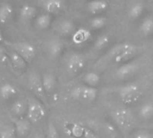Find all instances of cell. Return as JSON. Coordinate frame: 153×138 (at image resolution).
Segmentation results:
<instances>
[{"instance_id":"cell-37","label":"cell","mask_w":153,"mask_h":138,"mask_svg":"<svg viewBox=\"0 0 153 138\" xmlns=\"http://www.w3.org/2000/svg\"><path fill=\"white\" fill-rule=\"evenodd\" d=\"M33 138H46V137H45V136H44L42 133H36V134L34 135Z\"/></svg>"},{"instance_id":"cell-6","label":"cell","mask_w":153,"mask_h":138,"mask_svg":"<svg viewBox=\"0 0 153 138\" xmlns=\"http://www.w3.org/2000/svg\"><path fill=\"white\" fill-rule=\"evenodd\" d=\"M65 130L71 138H95L90 129L77 123L66 122L65 124Z\"/></svg>"},{"instance_id":"cell-2","label":"cell","mask_w":153,"mask_h":138,"mask_svg":"<svg viewBox=\"0 0 153 138\" xmlns=\"http://www.w3.org/2000/svg\"><path fill=\"white\" fill-rule=\"evenodd\" d=\"M5 45H7L11 48V50L20 55L27 63L31 62L36 56V48L30 42H26V41L8 42L6 41Z\"/></svg>"},{"instance_id":"cell-32","label":"cell","mask_w":153,"mask_h":138,"mask_svg":"<svg viewBox=\"0 0 153 138\" xmlns=\"http://www.w3.org/2000/svg\"><path fill=\"white\" fill-rule=\"evenodd\" d=\"M107 22V20L105 17H102V16H99V17H95L91 20V26L95 29V30H99V29H101L105 26Z\"/></svg>"},{"instance_id":"cell-22","label":"cell","mask_w":153,"mask_h":138,"mask_svg":"<svg viewBox=\"0 0 153 138\" xmlns=\"http://www.w3.org/2000/svg\"><path fill=\"white\" fill-rule=\"evenodd\" d=\"M13 14V7L8 3H4L0 5V23H5L9 21Z\"/></svg>"},{"instance_id":"cell-23","label":"cell","mask_w":153,"mask_h":138,"mask_svg":"<svg viewBox=\"0 0 153 138\" xmlns=\"http://www.w3.org/2000/svg\"><path fill=\"white\" fill-rule=\"evenodd\" d=\"M52 21V16L49 13H43L37 17L35 24L39 30H46L49 27Z\"/></svg>"},{"instance_id":"cell-30","label":"cell","mask_w":153,"mask_h":138,"mask_svg":"<svg viewBox=\"0 0 153 138\" xmlns=\"http://www.w3.org/2000/svg\"><path fill=\"white\" fill-rule=\"evenodd\" d=\"M140 116L145 119H152L153 117V103H147L142 106L140 110Z\"/></svg>"},{"instance_id":"cell-27","label":"cell","mask_w":153,"mask_h":138,"mask_svg":"<svg viewBox=\"0 0 153 138\" xmlns=\"http://www.w3.org/2000/svg\"><path fill=\"white\" fill-rule=\"evenodd\" d=\"M102 129L103 132L105 133V135L108 138H118L119 137V134H118V130L116 128L115 125H113L110 122H104L102 125Z\"/></svg>"},{"instance_id":"cell-33","label":"cell","mask_w":153,"mask_h":138,"mask_svg":"<svg viewBox=\"0 0 153 138\" xmlns=\"http://www.w3.org/2000/svg\"><path fill=\"white\" fill-rule=\"evenodd\" d=\"M15 129L11 127H7L0 132V138H15Z\"/></svg>"},{"instance_id":"cell-7","label":"cell","mask_w":153,"mask_h":138,"mask_svg":"<svg viewBox=\"0 0 153 138\" xmlns=\"http://www.w3.org/2000/svg\"><path fill=\"white\" fill-rule=\"evenodd\" d=\"M85 66V58L80 54H72L69 56L66 62V70L71 75L80 73Z\"/></svg>"},{"instance_id":"cell-10","label":"cell","mask_w":153,"mask_h":138,"mask_svg":"<svg viewBox=\"0 0 153 138\" xmlns=\"http://www.w3.org/2000/svg\"><path fill=\"white\" fill-rule=\"evenodd\" d=\"M39 4L49 14L57 13L64 8V3L61 0H42Z\"/></svg>"},{"instance_id":"cell-14","label":"cell","mask_w":153,"mask_h":138,"mask_svg":"<svg viewBox=\"0 0 153 138\" xmlns=\"http://www.w3.org/2000/svg\"><path fill=\"white\" fill-rule=\"evenodd\" d=\"M108 6V3L105 0H95L91 1L87 4L88 11L92 14H99L104 12Z\"/></svg>"},{"instance_id":"cell-17","label":"cell","mask_w":153,"mask_h":138,"mask_svg":"<svg viewBox=\"0 0 153 138\" xmlns=\"http://www.w3.org/2000/svg\"><path fill=\"white\" fill-rule=\"evenodd\" d=\"M20 19L22 21H30L35 18L37 14V9L30 4H23L20 9Z\"/></svg>"},{"instance_id":"cell-25","label":"cell","mask_w":153,"mask_h":138,"mask_svg":"<svg viewBox=\"0 0 153 138\" xmlns=\"http://www.w3.org/2000/svg\"><path fill=\"white\" fill-rule=\"evenodd\" d=\"M130 44L129 43H120V44H117V45H116V46H114L109 51H108V53L107 54V56H106V57L108 58V59H113V60H115V58L117 57H118L128 46H129Z\"/></svg>"},{"instance_id":"cell-5","label":"cell","mask_w":153,"mask_h":138,"mask_svg":"<svg viewBox=\"0 0 153 138\" xmlns=\"http://www.w3.org/2000/svg\"><path fill=\"white\" fill-rule=\"evenodd\" d=\"M142 92L136 84H128L119 89V97L123 103L131 105L138 101Z\"/></svg>"},{"instance_id":"cell-34","label":"cell","mask_w":153,"mask_h":138,"mask_svg":"<svg viewBox=\"0 0 153 138\" xmlns=\"http://www.w3.org/2000/svg\"><path fill=\"white\" fill-rule=\"evenodd\" d=\"M47 138H60L58 131L56 130L55 125L53 124L52 121H50L48 123V137Z\"/></svg>"},{"instance_id":"cell-21","label":"cell","mask_w":153,"mask_h":138,"mask_svg":"<svg viewBox=\"0 0 153 138\" xmlns=\"http://www.w3.org/2000/svg\"><path fill=\"white\" fill-rule=\"evenodd\" d=\"M140 31L144 36H149L153 34V16L148 15L143 19L141 23Z\"/></svg>"},{"instance_id":"cell-11","label":"cell","mask_w":153,"mask_h":138,"mask_svg":"<svg viewBox=\"0 0 153 138\" xmlns=\"http://www.w3.org/2000/svg\"><path fill=\"white\" fill-rule=\"evenodd\" d=\"M137 69H138V66L135 63H126L117 70L116 75L119 79L125 80L134 75L136 73Z\"/></svg>"},{"instance_id":"cell-38","label":"cell","mask_w":153,"mask_h":138,"mask_svg":"<svg viewBox=\"0 0 153 138\" xmlns=\"http://www.w3.org/2000/svg\"><path fill=\"white\" fill-rule=\"evenodd\" d=\"M3 41H4V37H3L2 31H0V42H3Z\"/></svg>"},{"instance_id":"cell-8","label":"cell","mask_w":153,"mask_h":138,"mask_svg":"<svg viewBox=\"0 0 153 138\" xmlns=\"http://www.w3.org/2000/svg\"><path fill=\"white\" fill-rule=\"evenodd\" d=\"M14 122V129H15V134L18 137H25L29 135L31 129V123L28 119H13Z\"/></svg>"},{"instance_id":"cell-4","label":"cell","mask_w":153,"mask_h":138,"mask_svg":"<svg viewBox=\"0 0 153 138\" xmlns=\"http://www.w3.org/2000/svg\"><path fill=\"white\" fill-rule=\"evenodd\" d=\"M45 114L44 105L39 100L31 98L28 101L27 119L30 123H38L45 117Z\"/></svg>"},{"instance_id":"cell-15","label":"cell","mask_w":153,"mask_h":138,"mask_svg":"<svg viewBox=\"0 0 153 138\" xmlns=\"http://www.w3.org/2000/svg\"><path fill=\"white\" fill-rule=\"evenodd\" d=\"M91 33L86 28H80L73 34V42L74 44H82L89 40Z\"/></svg>"},{"instance_id":"cell-28","label":"cell","mask_w":153,"mask_h":138,"mask_svg":"<svg viewBox=\"0 0 153 138\" xmlns=\"http://www.w3.org/2000/svg\"><path fill=\"white\" fill-rule=\"evenodd\" d=\"M98 94V90L97 88L93 87H89L87 85H84V90H83V97L82 101H94L95 99L97 98Z\"/></svg>"},{"instance_id":"cell-20","label":"cell","mask_w":153,"mask_h":138,"mask_svg":"<svg viewBox=\"0 0 153 138\" xmlns=\"http://www.w3.org/2000/svg\"><path fill=\"white\" fill-rule=\"evenodd\" d=\"M82 80H83L84 84L87 86L93 87V88H97V86L100 83V77L95 72H88V73H86L84 75Z\"/></svg>"},{"instance_id":"cell-12","label":"cell","mask_w":153,"mask_h":138,"mask_svg":"<svg viewBox=\"0 0 153 138\" xmlns=\"http://www.w3.org/2000/svg\"><path fill=\"white\" fill-rule=\"evenodd\" d=\"M63 48H64V45L62 41H60L59 40H56V39L48 40L46 44V49L48 51V54L52 57H58L61 54Z\"/></svg>"},{"instance_id":"cell-31","label":"cell","mask_w":153,"mask_h":138,"mask_svg":"<svg viewBox=\"0 0 153 138\" xmlns=\"http://www.w3.org/2000/svg\"><path fill=\"white\" fill-rule=\"evenodd\" d=\"M83 90H84V85H78V86L73 88V90L70 92L71 98L75 101H82Z\"/></svg>"},{"instance_id":"cell-13","label":"cell","mask_w":153,"mask_h":138,"mask_svg":"<svg viewBox=\"0 0 153 138\" xmlns=\"http://www.w3.org/2000/svg\"><path fill=\"white\" fill-rule=\"evenodd\" d=\"M56 30L62 35H71L75 32V25L73 21L65 19L57 23Z\"/></svg>"},{"instance_id":"cell-24","label":"cell","mask_w":153,"mask_h":138,"mask_svg":"<svg viewBox=\"0 0 153 138\" xmlns=\"http://www.w3.org/2000/svg\"><path fill=\"white\" fill-rule=\"evenodd\" d=\"M144 10V5L142 2L134 3L128 9V15L132 19H136L142 15Z\"/></svg>"},{"instance_id":"cell-29","label":"cell","mask_w":153,"mask_h":138,"mask_svg":"<svg viewBox=\"0 0 153 138\" xmlns=\"http://www.w3.org/2000/svg\"><path fill=\"white\" fill-rule=\"evenodd\" d=\"M110 42V38L108 34H103V35H100L99 36L94 44H93V48L97 50H101V49H104Z\"/></svg>"},{"instance_id":"cell-35","label":"cell","mask_w":153,"mask_h":138,"mask_svg":"<svg viewBox=\"0 0 153 138\" xmlns=\"http://www.w3.org/2000/svg\"><path fill=\"white\" fill-rule=\"evenodd\" d=\"M8 61H9L8 53L5 51V49L0 47V64L4 65V64H6Z\"/></svg>"},{"instance_id":"cell-18","label":"cell","mask_w":153,"mask_h":138,"mask_svg":"<svg viewBox=\"0 0 153 138\" xmlns=\"http://www.w3.org/2000/svg\"><path fill=\"white\" fill-rule=\"evenodd\" d=\"M42 84H43V87L45 90L46 93L51 92L56 84V79L54 74L51 73H47L44 74L42 76Z\"/></svg>"},{"instance_id":"cell-19","label":"cell","mask_w":153,"mask_h":138,"mask_svg":"<svg viewBox=\"0 0 153 138\" xmlns=\"http://www.w3.org/2000/svg\"><path fill=\"white\" fill-rule=\"evenodd\" d=\"M28 110V101L25 100H17L12 105L11 111L16 117H22L27 113Z\"/></svg>"},{"instance_id":"cell-26","label":"cell","mask_w":153,"mask_h":138,"mask_svg":"<svg viewBox=\"0 0 153 138\" xmlns=\"http://www.w3.org/2000/svg\"><path fill=\"white\" fill-rule=\"evenodd\" d=\"M16 92L17 91L15 87L11 84H4L0 86V96L4 100L10 99L11 97L15 95Z\"/></svg>"},{"instance_id":"cell-9","label":"cell","mask_w":153,"mask_h":138,"mask_svg":"<svg viewBox=\"0 0 153 138\" xmlns=\"http://www.w3.org/2000/svg\"><path fill=\"white\" fill-rule=\"evenodd\" d=\"M140 49L141 48L140 47H137L135 45H129L118 57H117L115 58V62L116 63H118V64H121V63H126L128 62L129 60L133 59L134 57H135L139 52H140Z\"/></svg>"},{"instance_id":"cell-16","label":"cell","mask_w":153,"mask_h":138,"mask_svg":"<svg viewBox=\"0 0 153 138\" xmlns=\"http://www.w3.org/2000/svg\"><path fill=\"white\" fill-rule=\"evenodd\" d=\"M8 57H9V61L11 62V64L13 65V66L14 68H16L18 70H23L26 68L27 62L14 51H13V50L9 51Z\"/></svg>"},{"instance_id":"cell-36","label":"cell","mask_w":153,"mask_h":138,"mask_svg":"<svg viewBox=\"0 0 153 138\" xmlns=\"http://www.w3.org/2000/svg\"><path fill=\"white\" fill-rule=\"evenodd\" d=\"M134 138H152V137L146 131H139L134 135Z\"/></svg>"},{"instance_id":"cell-3","label":"cell","mask_w":153,"mask_h":138,"mask_svg":"<svg viewBox=\"0 0 153 138\" xmlns=\"http://www.w3.org/2000/svg\"><path fill=\"white\" fill-rule=\"evenodd\" d=\"M28 88L40 101L46 102L47 97L42 84V77L37 71H31L28 77Z\"/></svg>"},{"instance_id":"cell-1","label":"cell","mask_w":153,"mask_h":138,"mask_svg":"<svg viewBox=\"0 0 153 138\" xmlns=\"http://www.w3.org/2000/svg\"><path fill=\"white\" fill-rule=\"evenodd\" d=\"M111 117L116 125L124 131H128L135 125L134 115L126 109L117 108L112 110Z\"/></svg>"}]
</instances>
